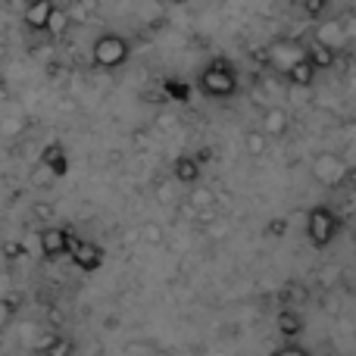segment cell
<instances>
[{
    "label": "cell",
    "instance_id": "obj_24",
    "mask_svg": "<svg viewBox=\"0 0 356 356\" xmlns=\"http://www.w3.org/2000/svg\"><path fill=\"white\" fill-rule=\"evenodd\" d=\"M22 129H25V122H22V116H6L3 122H0V131L3 135H22Z\"/></svg>",
    "mask_w": 356,
    "mask_h": 356
},
{
    "label": "cell",
    "instance_id": "obj_8",
    "mask_svg": "<svg viewBox=\"0 0 356 356\" xmlns=\"http://www.w3.org/2000/svg\"><path fill=\"white\" fill-rule=\"evenodd\" d=\"M72 263L81 272H97L104 266V250H100L94 241H72V250H69Z\"/></svg>",
    "mask_w": 356,
    "mask_h": 356
},
{
    "label": "cell",
    "instance_id": "obj_25",
    "mask_svg": "<svg viewBox=\"0 0 356 356\" xmlns=\"http://www.w3.org/2000/svg\"><path fill=\"white\" fill-rule=\"evenodd\" d=\"M282 297H291V303H300L303 297H307V288H300V284H288V288L282 291Z\"/></svg>",
    "mask_w": 356,
    "mask_h": 356
},
{
    "label": "cell",
    "instance_id": "obj_9",
    "mask_svg": "<svg viewBox=\"0 0 356 356\" xmlns=\"http://www.w3.org/2000/svg\"><path fill=\"white\" fill-rule=\"evenodd\" d=\"M291 129V113L282 106H263V119H259V131L266 138H284Z\"/></svg>",
    "mask_w": 356,
    "mask_h": 356
},
{
    "label": "cell",
    "instance_id": "obj_3",
    "mask_svg": "<svg viewBox=\"0 0 356 356\" xmlns=\"http://www.w3.org/2000/svg\"><path fill=\"white\" fill-rule=\"evenodd\" d=\"M129 50L131 47L122 35L106 31V35H100L97 41L91 44V63L97 69H119L125 60H129Z\"/></svg>",
    "mask_w": 356,
    "mask_h": 356
},
{
    "label": "cell",
    "instance_id": "obj_4",
    "mask_svg": "<svg viewBox=\"0 0 356 356\" xmlns=\"http://www.w3.org/2000/svg\"><path fill=\"white\" fill-rule=\"evenodd\" d=\"M338 228H341L338 213H332L328 207H313L307 213V225H303V232H307L309 244L322 250V247H328L334 238H338Z\"/></svg>",
    "mask_w": 356,
    "mask_h": 356
},
{
    "label": "cell",
    "instance_id": "obj_15",
    "mask_svg": "<svg viewBox=\"0 0 356 356\" xmlns=\"http://www.w3.org/2000/svg\"><path fill=\"white\" fill-rule=\"evenodd\" d=\"M284 79H288V85H294V88H313V81H316V69L309 66L307 60H303V63H297V66L291 69V72L284 75Z\"/></svg>",
    "mask_w": 356,
    "mask_h": 356
},
{
    "label": "cell",
    "instance_id": "obj_28",
    "mask_svg": "<svg viewBox=\"0 0 356 356\" xmlns=\"http://www.w3.org/2000/svg\"><path fill=\"white\" fill-rule=\"evenodd\" d=\"M269 234H288V219H272L269 222Z\"/></svg>",
    "mask_w": 356,
    "mask_h": 356
},
{
    "label": "cell",
    "instance_id": "obj_18",
    "mask_svg": "<svg viewBox=\"0 0 356 356\" xmlns=\"http://www.w3.org/2000/svg\"><path fill=\"white\" fill-rule=\"evenodd\" d=\"M44 356H72L75 353V341L72 338H63V334H56L54 341H50L47 347L41 350Z\"/></svg>",
    "mask_w": 356,
    "mask_h": 356
},
{
    "label": "cell",
    "instance_id": "obj_11",
    "mask_svg": "<svg viewBox=\"0 0 356 356\" xmlns=\"http://www.w3.org/2000/svg\"><path fill=\"white\" fill-rule=\"evenodd\" d=\"M275 325H278V334H282V338L294 341V338H300V332H303V316L297 313V309H282Z\"/></svg>",
    "mask_w": 356,
    "mask_h": 356
},
{
    "label": "cell",
    "instance_id": "obj_16",
    "mask_svg": "<svg viewBox=\"0 0 356 356\" xmlns=\"http://www.w3.org/2000/svg\"><path fill=\"white\" fill-rule=\"evenodd\" d=\"M44 31H47V35H54V38H60V35H66V31H69V16H66V10H63V6L54 3V10H50Z\"/></svg>",
    "mask_w": 356,
    "mask_h": 356
},
{
    "label": "cell",
    "instance_id": "obj_30",
    "mask_svg": "<svg viewBox=\"0 0 356 356\" xmlns=\"http://www.w3.org/2000/svg\"><path fill=\"white\" fill-rule=\"evenodd\" d=\"M3 257L6 259H19V257H22V244H16V241H13V244H6L3 247Z\"/></svg>",
    "mask_w": 356,
    "mask_h": 356
},
{
    "label": "cell",
    "instance_id": "obj_12",
    "mask_svg": "<svg viewBox=\"0 0 356 356\" xmlns=\"http://www.w3.org/2000/svg\"><path fill=\"white\" fill-rule=\"evenodd\" d=\"M50 10H54V3H50V0H38V3H29V6H25V13H22L25 25H29L31 31H44Z\"/></svg>",
    "mask_w": 356,
    "mask_h": 356
},
{
    "label": "cell",
    "instance_id": "obj_2",
    "mask_svg": "<svg viewBox=\"0 0 356 356\" xmlns=\"http://www.w3.org/2000/svg\"><path fill=\"white\" fill-rule=\"evenodd\" d=\"M303 60H307V44L297 41V38L282 35V38H275V41L266 47V66H269L272 72H278V75H288L291 69H294L297 63H303Z\"/></svg>",
    "mask_w": 356,
    "mask_h": 356
},
{
    "label": "cell",
    "instance_id": "obj_31",
    "mask_svg": "<svg viewBox=\"0 0 356 356\" xmlns=\"http://www.w3.org/2000/svg\"><path fill=\"white\" fill-rule=\"evenodd\" d=\"M156 194L163 197V203H172V184H160V188H156Z\"/></svg>",
    "mask_w": 356,
    "mask_h": 356
},
{
    "label": "cell",
    "instance_id": "obj_21",
    "mask_svg": "<svg viewBox=\"0 0 356 356\" xmlns=\"http://www.w3.org/2000/svg\"><path fill=\"white\" fill-rule=\"evenodd\" d=\"M141 238L147 241L150 247H156V244H163V238H166V234H163V228L156 225V222H144V225H141Z\"/></svg>",
    "mask_w": 356,
    "mask_h": 356
},
{
    "label": "cell",
    "instance_id": "obj_14",
    "mask_svg": "<svg viewBox=\"0 0 356 356\" xmlns=\"http://www.w3.org/2000/svg\"><path fill=\"white\" fill-rule=\"evenodd\" d=\"M307 63L316 69V72H322V69H332L334 63H338V54H332V50H322V47H316V44H309V47H307Z\"/></svg>",
    "mask_w": 356,
    "mask_h": 356
},
{
    "label": "cell",
    "instance_id": "obj_29",
    "mask_svg": "<svg viewBox=\"0 0 356 356\" xmlns=\"http://www.w3.org/2000/svg\"><path fill=\"white\" fill-rule=\"evenodd\" d=\"M303 10H307V16H319L325 10V0H309V3H303Z\"/></svg>",
    "mask_w": 356,
    "mask_h": 356
},
{
    "label": "cell",
    "instance_id": "obj_13",
    "mask_svg": "<svg viewBox=\"0 0 356 356\" xmlns=\"http://www.w3.org/2000/svg\"><path fill=\"white\" fill-rule=\"evenodd\" d=\"M188 203H191V209H197V213H207V209H213V203H216V191L207 188V184H194L188 194Z\"/></svg>",
    "mask_w": 356,
    "mask_h": 356
},
{
    "label": "cell",
    "instance_id": "obj_27",
    "mask_svg": "<svg viewBox=\"0 0 356 356\" xmlns=\"http://www.w3.org/2000/svg\"><path fill=\"white\" fill-rule=\"evenodd\" d=\"M31 213H35L38 219H44V222L54 219V207H50V203H35V207H31Z\"/></svg>",
    "mask_w": 356,
    "mask_h": 356
},
{
    "label": "cell",
    "instance_id": "obj_19",
    "mask_svg": "<svg viewBox=\"0 0 356 356\" xmlns=\"http://www.w3.org/2000/svg\"><path fill=\"white\" fill-rule=\"evenodd\" d=\"M63 10H66V16H69V25H81L94 10H97V6L88 0V3H72V6H63Z\"/></svg>",
    "mask_w": 356,
    "mask_h": 356
},
{
    "label": "cell",
    "instance_id": "obj_6",
    "mask_svg": "<svg viewBox=\"0 0 356 356\" xmlns=\"http://www.w3.org/2000/svg\"><path fill=\"white\" fill-rule=\"evenodd\" d=\"M38 247L47 259H60V257H69L72 250V234L60 225H47L38 232Z\"/></svg>",
    "mask_w": 356,
    "mask_h": 356
},
{
    "label": "cell",
    "instance_id": "obj_10",
    "mask_svg": "<svg viewBox=\"0 0 356 356\" xmlns=\"http://www.w3.org/2000/svg\"><path fill=\"white\" fill-rule=\"evenodd\" d=\"M172 178L178 184H191V188H194V184L200 181V163H197L194 156H178L172 166Z\"/></svg>",
    "mask_w": 356,
    "mask_h": 356
},
{
    "label": "cell",
    "instance_id": "obj_5",
    "mask_svg": "<svg viewBox=\"0 0 356 356\" xmlns=\"http://www.w3.org/2000/svg\"><path fill=\"white\" fill-rule=\"evenodd\" d=\"M350 175V166L341 154H319L313 160V178L322 188H341Z\"/></svg>",
    "mask_w": 356,
    "mask_h": 356
},
{
    "label": "cell",
    "instance_id": "obj_26",
    "mask_svg": "<svg viewBox=\"0 0 356 356\" xmlns=\"http://www.w3.org/2000/svg\"><path fill=\"white\" fill-rule=\"evenodd\" d=\"M272 356H309V353H307V347H300V344H284L282 350H275Z\"/></svg>",
    "mask_w": 356,
    "mask_h": 356
},
{
    "label": "cell",
    "instance_id": "obj_22",
    "mask_svg": "<svg viewBox=\"0 0 356 356\" xmlns=\"http://www.w3.org/2000/svg\"><path fill=\"white\" fill-rule=\"evenodd\" d=\"M13 316H16V300L0 297V332H3L6 325H13Z\"/></svg>",
    "mask_w": 356,
    "mask_h": 356
},
{
    "label": "cell",
    "instance_id": "obj_17",
    "mask_svg": "<svg viewBox=\"0 0 356 356\" xmlns=\"http://www.w3.org/2000/svg\"><path fill=\"white\" fill-rule=\"evenodd\" d=\"M244 150L250 156H263L266 150H269V138H266L259 129H247L244 131Z\"/></svg>",
    "mask_w": 356,
    "mask_h": 356
},
{
    "label": "cell",
    "instance_id": "obj_1",
    "mask_svg": "<svg viewBox=\"0 0 356 356\" xmlns=\"http://www.w3.org/2000/svg\"><path fill=\"white\" fill-rule=\"evenodd\" d=\"M200 91L213 100H228L238 91V69L225 60H213L200 72Z\"/></svg>",
    "mask_w": 356,
    "mask_h": 356
},
{
    "label": "cell",
    "instance_id": "obj_33",
    "mask_svg": "<svg viewBox=\"0 0 356 356\" xmlns=\"http://www.w3.org/2000/svg\"><path fill=\"white\" fill-rule=\"evenodd\" d=\"M6 97H10V94H6V88H3V85H0V110L6 106Z\"/></svg>",
    "mask_w": 356,
    "mask_h": 356
},
{
    "label": "cell",
    "instance_id": "obj_34",
    "mask_svg": "<svg viewBox=\"0 0 356 356\" xmlns=\"http://www.w3.org/2000/svg\"><path fill=\"white\" fill-rule=\"evenodd\" d=\"M3 56H6V41L0 38V60H3Z\"/></svg>",
    "mask_w": 356,
    "mask_h": 356
},
{
    "label": "cell",
    "instance_id": "obj_20",
    "mask_svg": "<svg viewBox=\"0 0 356 356\" xmlns=\"http://www.w3.org/2000/svg\"><path fill=\"white\" fill-rule=\"evenodd\" d=\"M31 181H35L38 188H50V184L56 181V172L47 166V163L38 160V166H35V175H31Z\"/></svg>",
    "mask_w": 356,
    "mask_h": 356
},
{
    "label": "cell",
    "instance_id": "obj_23",
    "mask_svg": "<svg viewBox=\"0 0 356 356\" xmlns=\"http://www.w3.org/2000/svg\"><path fill=\"white\" fill-rule=\"evenodd\" d=\"M288 100H291V104H297V106L309 104V100H313V88H294V85H288Z\"/></svg>",
    "mask_w": 356,
    "mask_h": 356
},
{
    "label": "cell",
    "instance_id": "obj_7",
    "mask_svg": "<svg viewBox=\"0 0 356 356\" xmlns=\"http://www.w3.org/2000/svg\"><path fill=\"white\" fill-rule=\"evenodd\" d=\"M313 44L322 50H332V54H341L344 47H350V38H347V31L341 29L338 19H322L313 31Z\"/></svg>",
    "mask_w": 356,
    "mask_h": 356
},
{
    "label": "cell",
    "instance_id": "obj_32",
    "mask_svg": "<svg viewBox=\"0 0 356 356\" xmlns=\"http://www.w3.org/2000/svg\"><path fill=\"white\" fill-rule=\"evenodd\" d=\"M334 278H338V269H322V282H334Z\"/></svg>",
    "mask_w": 356,
    "mask_h": 356
}]
</instances>
